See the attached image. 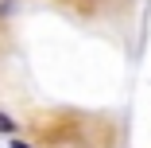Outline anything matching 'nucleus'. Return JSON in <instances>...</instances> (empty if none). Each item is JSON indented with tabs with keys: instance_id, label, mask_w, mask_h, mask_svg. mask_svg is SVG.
Here are the masks:
<instances>
[{
	"instance_id": "obj_2",
	"label": "nucleus",
	"mask_w": 151,
	"mask_h": 148,
	"mask_svg": "<svg viewBox=\"0 0 151 148\" xmlns=\"http://www.w3.org/2000/svg\"><path fill=\"white\" fill-rule=\"evenodd\" d=\"M12 148H31V144H19V140H16V144H12Z\"/></svg>"
},
{
	"instance_id": "obj_1",
	"label": "nucleus",
	"mask_w": 151,
	"mask_h": 148,
	"mask_svg": "<svg viewBox=\"0 0 151 148\" xmlns=\"http://www.w3.org/2000/svg\"><path fill=\"white\" fill-rule=\"evenodd\" d=\"M16 129V121H12V117H4V113H0V133H12Z\"/></svg>"
}]
</instances>
